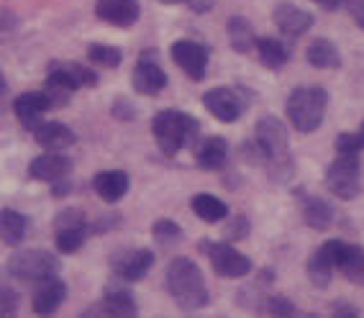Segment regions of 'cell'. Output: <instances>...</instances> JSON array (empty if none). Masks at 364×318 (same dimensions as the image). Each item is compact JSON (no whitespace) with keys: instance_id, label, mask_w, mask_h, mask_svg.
Masks as SVG:
<instances>
[{"instance_id":"cell-1","label":"cell","mask_w":364,"mask_h":318,"mask_svg":"<svg viewBox=\"0 0 364 318\" xmlns=\"http://www.w3.org/2000/svg\"><path fill=\"white\" fill-rule=\"evenodd\" d=\"M164 285H167L169 298L182 313L200 311L210 303V290L205 285L200 267L190 257H175L169 260L167 272H164Z\"/></svg>"},{"instance_id":"cell-2","label":"cell","mask_w":364,"mask_h":318,"mask_svg":"<svg viewBox=\"0 0 364 318\" xmlns=\"http://www.w3.org/2000/svg\"><path fill=\"white\" fill-rule=\"evenodd\" d=\"M254 142L264 154V167L269 180L282 185L295 175V159L287 149V129L280 118L262 116L254 126Z\"/></svg>"},{"instance_id":"cell-3","label":"cell","mask_w":364,"mask_h":318,"mask_svg":"<svg viewBox=\"0 0 364 318\" xmlns=\"http://www.w3.org/2000/svg\"><path fill=\"white\" fill-rule=\"evenodd\" d=\"M151 134L164 157H177L182 149H196L200 121L177 108H164L151 118Z\"/></svg>"},{"instance_id":"cell-4","label":"cell","mask_w":364,"mask_h":318,"mask_svg":"<svg viewBox=\"0 0 364 318\" xmlns=\"http://www.w3.org/2000/svg\"><path fill=\"white\" fill-rule=\"evenodd\" d=\"M98 80V72L90 70L87 65L52 59L46 67L44 92L52 100V108H65V105H70L72 92H77L80 88H95Z\"/></svg>"},{"instance_id":"cell-5","label":"cell","mask_w":364,"mask_h":318,"mask_svg":"<svg viewBox=\"0 0 364 318\" xmlns=\"http://www.w3.org/2000/svg\"><path fill=\"white\" fill-rule=\"evenodd\" d=\"M328 108V90L321 85L313 88H295L285 100V116L298 134L318 131Z\"/></svg>"},{"instance_id":"cell-6","label":"cell","mask_w":364,"mask_h":318,"mask_svg":"<svg viewBox=\"0 0 364 318\" xmlns=\"http://www.w3.org/2000/svg\"><path fill=\"white\" fill-rule=\"evenodd\" d=\"M59 270H62L59 257L54 252H46V249H18L6 262L8 277L18 280V282H31V285L57 277Z\"/></svg>"},{"instance_id":"cell-7","label":"cell","mask_w":364,"mask_h":318,"mask_svg":"<svg viewBox=\"0 0 364 318\" xmlns=\"http://www.w3.org/2000/svg\"><path fill=\"white\" fill-rule=\"evenodd\" d=\"M198 249L205 254V260L210 262L213 272L223 280L247 277V275H252V270H254V262L249 260L244 252H239V249L234 247V241H228V239L226 241L200 239Z\"/></svg>"},{"instance_id":"cell-8","label":"cell","mask_w":364,"mask_h":318,"mask_svg":"<svg viewBox=\"0 0 364 318\" xmlns=\"http://www.w3.org/2000/svg\"><path fill=\"white\" fill-rule=\"evenodd\" d=\"M326 188L341 201H354L362 193V159L359 154H338L326 167Z\"/></svg>"},{"instance_id":"cell-9","label":"cell","mask_w":364,"mask_h":318,"mask_svg":"<svg viewBox=\"0 0 364 318\" xmlns=\"http://www.w3.org/2000/svg\"><path fill=\"white\" fill-rule=\"evenodd\" d=\"M131 282L116 277L103 287V298L98 303H92V308L82 311L80 316H111V318H134L139 316V303L136 295L131 292Z\"/></svg>"},{"instance_id":"cell-10","label":"cell","mask_w":364,"mask_h":318,"mask_svg":"<svg viewBox=\"0 0 364 318\" xmlns=\"http://www.w3.org/2000/svg\"><path fill=\"white\" fill-rule=\"evenodd\" d=\"M249 92L244 88H210L205 95H203V105L205 111L221 121V124H236L244 111L249 108L252 100H247Z\"/></svg>"},{"instance_id":"cell-11","label":"cell","mask_w":364,"mask_h":318,"mask_svg":"<svg viewBox=\"0 0 364 318\" xmlns=\"http://www.w3.org/2000/svg\"><path fill=\"white\" fill-rule=\"evenodd\" d=\"M159 52L156 49H144L139 54V62L131 72V85H134V90L139 95H146V97H154L167 88L169 78L167 72L159 67Z\"/></svg>"},{"instance_id":"cell-12","label":"cell","mask_w":364,"mask_h":318,"mask_svg":"<svg viewBox=\"0 0 364 318\" xmlns=\"http://www.w3.org/2000/svg\"><path fill=\"white\" fill-rule=\"evenodd\" d=\"M169 54H172V59H175V65L180 67L193 83L205 80V72H208V62H210V49L205 44H200V41H190V39H180L172 44Z\"/></svg>"},{"instance_id":"cell-13","label":"cell","mask_w":364,"mask_h":318,"mask_svg":"<svg viewBox=\"0 0 364 318\" xmlns=\"http://www.w3.org/2000/svg\"><path fill=\"white\" fill-rule=\"evenodd\" d=\"M326 247L331 252L333 265L351 285L364 287V247L359 244H351V241L344 239H331L326 241Z\"/></svg>"},{"instance_id":"cell-14","label":"cell","mask_w":364,"mask_h":318,"mask_svg":"<svg viewBox=\"0 0 364 318\" xmlns=\"http://www.w3.org/2000/svg\"><path fill=\"white\" fill-rule=\"evenodd\" d=\"M113 275L126 282H139L149 275V270L154 267V252L149 247H139V249H124V252H116L111 260Z\"/></svg>"},{"instance_id":"cell-15","label":"cell","mask_w":364,"mask_h":318,"mask_svg":"<svg viewBox=\"0 0 364 318\" xmlns=\"http://www.w3.org/2000/svg\"><path fill=\"white\" fill-rule=\"evenodd\" d=\"M272 21H274V26L280 28L282 36H287V39L306 36L313 28V23H316L313 14H308L306 8L295 6V3H287V0H282V3H277V6L272 8Z\"/></svg>"},{"instance_id":"cell-16","label":"cell","mask_w":364,"mask_h":318,"mask_svg":"<svg viewBox=\"0 0 364 318\" xmlns=\"http://www.w3.org/2000/svg\"><path fill=\"white\" fill-rule=\"evenodd\" d=\"M52 111V100L46 97L44 90L23 92L14 100V113L26 131H36L44 124V113Z\"/></svg>"},{"instance_id":"cell-17","label":"cell","mask_w":364,"mask_h":318,"mask_svg":"<svg viewBox=\"0 0 364 318\" xmlns=\"http://www.w3.org/2000/svg\"><path fill=\"white\" fill-rule=\"evenodd\" d=\"M95 16L108 26L131 28L136 26L139 16H141V6H139V0H98Z\"/></svg>"},{"instance_id":"cell-18","label":"cell","mask_w":364,"mask_h":318,"mask_svg":"<svg viewBox=\"0 0 364 318\" xmlns=\"http://www.w3.org/2000/svg\"><path fill=\"white\" fill-rule=\"evenodd\" d=\"M72 167H75V162L62 152H46V154H39L36 159H31L28 177L36 182H49L52 185V182L62 180V177H70Z\"/></svg>"},{"instance_id":"cell-19","label":"cell","mask_w":364,"mask_h":318,"mask_svg":"<svg viewBox=\"0 0 364 318\" xmlns=\"http://www.w3.org/2000/svg\"><path fill=\"white\" fill-rule=\"evenodd\" d=\"M131 188V177L124 169H103L92 177V190L98 193V198L108 206H116L129 195Z\"/></svg>"},{"instance_id":"cell-20","label":"cell","mask_w":364,"mask_h":318,"mask_svg":"<svg viewBox=\"0 0 364 318\" xmlns=\"http://www.w3.org/2000/svg\"><path fill=\"white\" fill-rule=\"evenodd\" d=\"M65 300H67V282L59 277H49L36 285V290L31 295V308L36 316H54Z\"/></svg>"},{"instance_id":"cell-21","label":"cell","mask_w":364,"mask_h":318,"mask_svg":"<svg viewBox=\"0 0 364 318\" xmlns=\"http://www.w3.org/2000/svg\"><path fill=\"white\" fill-rule=\"evenodd\" d=\"M295 195L300 198V213H303V221L313 231H328L333 223V206L318 195H306L303 190H295Z\"/></svg>"},{"instance_id":"cell-22","label":"cell","mask_w":364,"mask_h":318,"mask_svg":"<svg viewBox=\"0 0 364 318\" xmlns=\"http://www.w3.org/2000/svg\"><path fill=\"white\" fill-rule=\"evenodd\" d=\"M33 134V142L39 144L44 152H65L77 144V134L70 126L59 124V121H44Z\"/></svg>"},{"instance_id":"cell-23","label":"cell","mask_w":364,"mask_h":318,"mask_svg":"<svg viewBox=\"0 0 364 318\" xmlns=\"http://www.w3.org/2000/svg\"><path fill=\"white\" fill-rule=\"evenodd\" d=\"M196 164L205 172H221L228 164V154H231V147L223 137H208L198 142L196 149Z\"/></svg>"},{"instance_id":"cell-24","label":"cell","mask_w":364,"mask_h":318,"mask_svg":"<svg viewBox=\"0 0 364 318\" xmlns=\"http://www.w3.org/2000/svg\"><path fill=\"white\" fill-rule=\"evenodd\" d=\"M333 267L336 265H333V257L326 244H321L318 249H313L306 262V275H308V280H311V285L318 287V290H326V287L331 285Z\"/></svg>"},{"instance_id":"cell-25","label":"cell","mask_w":364,"mask_h":318,"mask_svg":"<svg viewBox=\"0 0 364 318\" xmlns=\"http://www.w3.org/2000/svg\"><path fill=\"white\" fill-rule=\"evenodd\" d=\"M306 59L313 70H338L341 67V52L331 39L318 36L306 49Z\"/></svg>"},{"instance_id":"cell-26","label":"cell","mask_w":364,"mask_h":318,"mask_svg":"<svg viewBox=\"0 0 364 318\" xmlns=\"http://www.w3.org/2000/svg\"><path fill=\"white\" fill-rule=\"evenodd\" d=\"M257 54H259V62L262 67H267V70H282V67L290 62V54H293V49H290V44L282 39H272V36H262V39H257Z\"/></svg>"},{"instance_id":"cell-27","label":"cell","mask_w":364,"mask_h":318,"mask_svg":"<svg viewBox=\"0 0 364 318\" xmlns=\"http://www.w3.org/2000/svg\"><path fill=\"white\" fill-rule=\"evenodd\" d=\"M226 36H228V46H231L236 54H249L252 49H257L254 26L244 16H231V18L226 21Z\"/></svg>"},{"instance_id":"cell-28","label":"cell","mask_w":364,"mask_h":318,"mask_svg":"<svg viewBox=\"0 0 364 318\" xmlns=\"http://www.w3.org/2000/svg\"><path fill=\"white\" fill-rule=\"evenodd\" d=\"M190 208H193V213L205 223H221L231 216V208H228L221 198H215V195H210V193L193 195Z\"/></svg>"},{"instance_id":"cell-29","label":"cell","mask_w":364,"mask_h":318,"mask_svg":"<svg viewBox=\"0 0 364 318\" xmlns=\"http://www.w3.org/2000/svg\"><path fill=\"white\" fill-rule=\"evenodd\" d=\"M28 234V216L18 213L14 208H3L0 211V236L6 247H18Z\"/></svg>"},{"instance_id":"cell-30","label":"cell","mask_w":364,"mask_h":318,"mask_svg":"<svg viewBox=\"0 0 364 318\" xmlns=\"http://www.w3.org/2000/svg\"><path fill=\"white\" fill-rule=\"evenodd\" d=\"M87 236H90V226L59 228V231H54V244H57V252L59 254H75V252H80Z\"/></svg>"},{"instance_id":"cell-31","label":"cell","mask_w":364,"mask_h":318,"mask_svg":"<svg viewBox=\"0 0 364 318\" xmlns=\"http://www.w3.org/2000/svg\"><path fill=\"white\" fill-rule=\"evenodd\" d=\"M87 59L92 65L105 67V70H118L124 62V52L111 44H90L87 46Z\"/></svg>"},{"instance_id":"cell-32","label":"cell","mask_w":364,"mask_h":318,"mask_svg":"<svg viewBox=\"0 0 364 318\" xmlns=\"http://www.w3.org/2000/svg\"><path fill=\"white\" fill-rule=\"evenodd\" d=\"M151 236H154V241L159 247H175V244L182 241V228L172 218H159L151 226Z\"/></svg>"},{"instance_id":"cell-33","label":"cell","mask_w":364,"mask_h":318,"mask_svg":"<svg viewBox=\"0 0 364 318\" xmlns=\"http://www.w3.org/2000/svg\"><path fill=\"white\" fill-rule=\"evenodd\" d=\"M75 226H90L82 208L67 206L54 216V231H59V228H75Z\"/></svg>"},{"instance_id":"cell-34","label":"cell","mask_w":364,"mask_h":318,"mask_svg":"<svg viewBox=\"0 0 364 318\" xmlns=\"http://www.w3.org/2000/svg\"><path fill=\"white\" fill-rule=\"evenodd\" d=\"M264 313H267V316L290 318V316H298V308H295L293 300L285 298V295H267Z\"/></svg>"},{"instance_id":"cell-35","label":"cell","mask_w":364,"mask_h":318,"mask_svg":"<svg viewBox=\"0 0 364 318\" xmlns=\"http://www.w3.org/2000/svg\"><path fill=\"white\" fill-rule=\"evenodd\" d=\"M249 231H252V223H249L247 216H244V213L231 216L228 226H223V239H228V241H244L249 236Z\"/></svg>"},{"instance_id":"cell-36","label":"cell","mask_w":364,"mask_h":318,"mask_svg":"<svg viewBox=\"0 0 364 318\" xmlns=\"http://www.w3.org/2000/svg\"><path fill=\"white\" fill-rule=\"evenodd\" d=\"M21 305V295L16 292L14 285H3L0 287V313L3 316H16Z\"/></svg>"},{"instance_id":"cell-37","label":"cell","mask_w":364,"mask_h":318,"mask_svg":"<svg viewBox=\"0 0 364 318\" xmlns=\"http://www.w3.org/2000/svg\"><path fill=\"white\" fill-rule=\"evenodd\" d=\"M111 113H113V118H116V121H121V124H134V121H136V116H139L136 105L129 103L126 97H116V103H113Z\"/></svg>"},{"instance_id":"cell-38","label":"cell","mask_w":364,"mask_h":318,"mask_svg":"<svg viewBox=\"0 0 364 318\" xmlns=\"http://www.w3.org/2000/svg\"><path fill=\"white\" fill-rule=\"evenodd\" d=\"M124 221V216L118 213V211H111V213H103L98 221L90 223V234H105V231H113L118 228V223Z\"/></svg>"},{"instance_id":"cell-39","label":"cell","mask_w":364,"mask_h":318,"mask_svg":"<svg viewBox=\"0 0 364 318\" xmlns=\"http://www.w3.org/2000/svg\"><path fill=\"white\" fill-rule=\"evenodd\" d=\"M331 316L333 318H357L359 308H357V305L346 303V300H333V303H331Z\"/></svg>"},{"instance_id":"cell-40","label":"cell","mask_w":364,"mask_h":318,"mask_svg":"<svg viewBox=\"0 0 364 318\" xmlns=\"http://www.w3.org/2000/svg\"><path fill=\"white\" fill-rule=\"evenodd\" d=\"M344 8L351 16V21L364 31V0H344Z\"/></svg>"},{"instance_id":"cell-41","label":"cell","mask_w":364,"mask_h":318,"mask_svg":"<svg viewBox=\"0 0 364 318\" xmlns=\"http://www.w3.org/2000/svg\"><path fill=\"white\" fill-rule=\"evenodd\" d=\"M70 193H72V180H70V177H62V180L52 182V195L57 198V201L67 198Z\"/></svg>"},{"instance_id":"cell-42","label":"cell","mask_w":364,"mask_h":318,"mask_svg":"<svg viewBox=\"0 0 364 318\" xmlns=\"http://www.w3.org/2000/svg\"><path fill=\"white\" fill-rule=\"evenodd\" d=\"M190 11H196V14H208L210 8L215 6V0H188Z\"/></svg>"},{"instance_id":"cell-43","label":"cell","mask_w":364,"mask_h":318,"mask_svg":"<svg viewBox=\"0 0 364 318\" xmlns=\"http://www.w3.org/2000/svg\"><path fill=\"white\" fill-rule=\"evenodd\" d=\"M316 6H321L323 11H338V8L344 6V0H313Z\"/></svg>"},{"instance_id":"cell-44","label":"cell","mask_w":364,"mask_h":318,"mask_svg":"<svg viewBox=\"0 0 364 318\" xmlns=\"http://www.w3.org/2000/svg\"><path fill=\"white\" fill-rule=\"evenodd\" d=\"M357 139H359V147H362V152H364V121H362V126H359V131H357Z\"/></svg>"},{"instance_id":"cell-45","label":"cell","mask_w":364,"mask_h":318,"mask_svg":"<svg viewBox=\"0 0 364 318\" xmlns=\"http://www.w3.org/2000/svg\"><path fill=\"white\" fill-rule=\"evenodd\" d=\"M162 6H180V3H188V0H159Z\"/></svg>"}]
</instances>
